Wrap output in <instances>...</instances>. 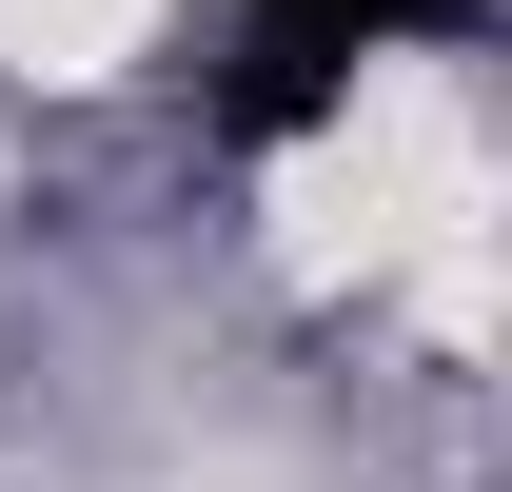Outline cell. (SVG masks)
Wrapping results in <instances>:
<instances>
[{"label":"cell","mask_w":512,"mask_h":492,"mask_svg":"<svg viewBox=\"0 0 512 492\" xmlns=\"http://www.w3.org/2000/svg\"><path fill=\"white\" fill-rule=\"evenodd\" d=\"M414 20H453V0H237V79H217V119L237 138H296L355 99V60L375 40H414Z\"/></svg>","instance_id":"obj_1"}]
</instances>
